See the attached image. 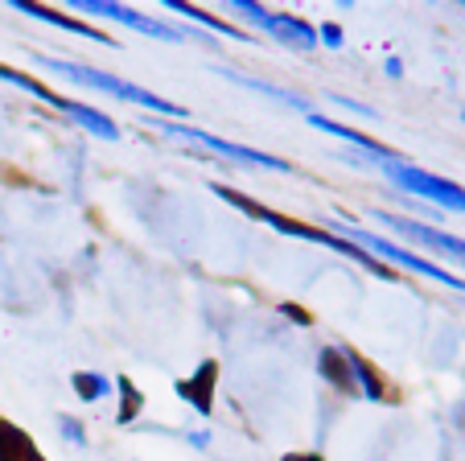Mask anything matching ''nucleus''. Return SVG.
<instances>
[{
	"instance_id": "2",
	"label": "nucleus",
	"mask_w": 465,
	"mask_h": 461,
	"mask_svg": "<svg viewBox=\"0 0 465 461\" xmlns=\"http://www.w3.org/2000/svg\"><path fill=\"white\" fill-rule=\"evenodd\" d=\"M387 174L404 185V190L420 194V198L440 202L445 210H465V190H461V185H453V182H445V177H432V174H424V169L395 165V161H387Z\"/></svg>"
},
{
	"instance_id": "9",
	"label": "nucleus",
	"mask_w": 465,
	"mask_h": 461,
	"mask_svg": "<svg viewBox=\"0 0 465 461\" xmlns=\"http://www.w3.org/2000/svg\"><path fill=\"white\" fill-rule=\"evenodd\" d=\"M62 112L71 115V120H79V124H87L91 132H99V136H107V140H115V124L107 120V115H99V112H91V107H79V104H66Z\"/></svg>"
},
{
	"instance_id": "11",
	"label": "nucleus",
	"mask_w": 465,
	"mask_h": 461,
	"mask_svg": "<svg viewBox=\"0 0 465 461\" xmlns=\"http://www.w3.org/2000/svg\"><path fill=\"white\" fill-rule=\"evenodd\" d=\"M284 314H289V317H297V322H301V326H305V322H309V314H305V309H297V305H284Z\"/></svg>"
},
{
	"instance_id": "7",
	"label": "nucleus",
	"mask_w": 465,
	"mask_h": 461,
	"mask_svg": "<svg viewBox=\"0 0 465 461\" xmlns=\"http://www.w3.org/2000/svg\"><path fill=\"white\" fill-rule=\"evenodd\" d=\"M87 13H104V17H115V21H128V25H136L141 34H149V37H161V42H177V34L173 29H165V25H153V21H144L141 13H132V9H120V5H83Z\"/></svg>"
},
{
	"instance_id": "3",
	"label": "nucleus",
	"mask_w": 465,
	"mask_h": 461,
	"mask_svg": "<svg viewBox=\"0 0 465 461\" xmlns=\"http://www.w3.org/2000/svg\"><path fill=\"white\" fill-rule=\"evenodd\" d=\"M351 236L359 239L362 247H371V252H379V256H387V260H395L400 268H412V272H420V276H432V280H440V285H449V288H457V293H465V280H461V276H453V272H445L440 264L420 260V256H412V252H404V247L387 244V239L367 236V231H359V226H351Z\"/></svg>"
},
{
	"instance_id": "10",
	"label": "nucleus",
	"mask_w": 465,
	"mask_h": 461,
	"mask_svg": "<svg viewBox=\"0 0 465 461\" xmlns=\"http://www.w3.org/2000/svg\"><path fill=\"white\" fill-rule=\"evenodd\" d=\"M211 375H214V366H206V379L203 375H198V383H185V396H190L193 404H198V408H211V392H206V387H211Z\"/></svg>"
},
{
	"instance_id": "8",
	"label": "nucleus",
	"mask_w": 465,
	"mask_h": 461,
	"mask_svg": "<svg viewBox=\"0 0 465 461\" xmlns=\"http://www.w3.org/2000/svg\"><path fill=\"white\" fill-rule=\"evenodd\" d=\"M21 13H29V17H42V21H54V25H62V29H74V34H83V37H95V42L112 45V37H107L104 29H87V25H79V21H71V17H62V13H54V9H37V5H21Z\"/></svg>"
},
{
	"instance_id": "1",
	"label": "nucleus",
	"mask_w": 465,
	"mask_h": 461,
	"mask_svg": "<svg viewBox=\"0 0 465 461\" xmlns=\"http://www.w3.org/2000/svg\"><path fill=\"white\" fill-rule=\"evenodd\" d=\"M45 66L58 70V75H66V79H74V83H83V87L112 91L115 99H128V104H144V107H153V112L182 115V107L169 104V99H157V95H149L144 87H132V83H124V79H112V75H99V70H91V66H71V62H58V58H45Z\"/></svg>"
},
{
	"instance_id": "6",
	"label": "nucleus",
	"mask_w": 465,
	"mask_h": 461,
	"mask_svg": "<svg viewBox=\"0 0 465 461\" xmlns=\"http://www.w3.org/2000/svg\"><path fill=\"white\" fill-rule=\"evenodd\" d=\"M383 223H391L395 231H400V236L420 239V244L437 247V252H445V256H457V260H465V239H453V236H445V231H432V226L408 223V218H391V215H383Z\"/></svg>"
},
{
	"instance_id": "4",
	"label": "nucleus",
	"mask_w": 465,
	"mask_h": 461,
	"mask_svg": "<svg viewBox=\"0 0 465 461\" xmlns=\"http://www.w3.org/2000/svg\"><path fill=\"white\" fill-rule=\"evenodd\" d=\"M214 194H223V198L235 202L239 210H247L252 218H260V223L276 226V231H284V236H301V239H313V244H330V239H334V236H325V231H313V226L297 223V218H284V215H276V210H268V206H255V202H247L243 194L227 190V185H214Z\"/></svg>"
},
{
	"instance_id": "5",
	"label": "nucleus",
	"mask_w": 465,
	"mask_h": 461,
	"mask_svg": "<svg viewBox=\"0 0 465 461\" xmlns=\"http://www.w3.org/2000/svg\"><path fill=\"white\" fill-rule=\"evenodd\" d=\"M165 132H173V136H185V140H198V145L214 148V153H223V157H235V161H247V165L289 169V165H284V161L268 157V153H255V148H243V145H231V140H223V136H211V132H203V128H185V124H165Z\"/></svg>"
}]
</instances>
